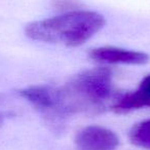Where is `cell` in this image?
<instances>
[{"label": "cell", "instance_id": "cell-1", "mask_svg": "<svg viewBox=\"0 0 150 150\" xmlns=\"http://www.w3.org/2000/svg\"><path fill=\"white\" fill-rule=\"evenodd\" d=\"M105 23L104 17L96 11H73L32 22L26 26L25 33L36 41L78 46L98 33Z\"/></svg>", "mask_w": 150, "mask_h": 150}, {"label": "cell", "instance_id": "cell-2", "mask_svg": "<svg viewBox=\"0 0 150 150\" xmlns=\"http://www.w3.org/2000/svg\"><path fill=\"white\" fill-rule=\"evenodd\" d=\"M65 90L76 111L100 107L112 94V73L107 68L84 71L75 76Z\"/></svg>", "mask_w": 150, "mask_h": 150}, {"label": "cell", "instance_id": "cell-3", "mask_svg": "<svg viewBox=\"0 0 150 150\" xmlns=\"http://www.w3.org/2000/svg\"><path fill=\"white\" fill-rule=\"evenodd\" d=\"M20 94L44 116L50 119H63L71 114L63 88L32 86L20 91Z\"/></svg>", "mask_w": 150, "mask_h": 150}, {"label": "cell", "instance_id": "cell-4", "mask_svg": "<svg viewBox=\"0 0 150 150\" xmlns=\"http://www.w3.org/2000/svg\"><path fill=\"white\" fill-rule=\"evenodd\" d=\"M118 144L116 134L99 125L83 127L75 137L77 150H115Z\"/></svg>", "mask_w": 150, "mask_h": 150}, {"label": "cell", "instance_id": "cell-5", "mask_svg": "<svg viewBox=\"0 0 150 150\" xmlns=\"http://www.w3.org/2000/svg\"><path fill=\"white\" fill-rule=\"evenodd\" d=\"M90 56L94 61L104 64L142 65L147 63L149 60V57L145 52L112 46L95 48L91 52Z\"/></svg>", "mask_w": 150, "mask_h": 150}, {"label": "cell", "instance_id": "cell-6", "mask_svg": "<svg viewBox=\"0 0 150 150\" xmlns=\"http://www.w3.org/2000/svg\"><path fill=\"white\" fill-rule=\"evenodd\" d=\"M144 107H150V74L142 80L135 92L122 95L113 105L116 112H125Z\"/></svg>", "mask_w": 150, "mask_h": 150}, {"label": "cell", "instance_id": "cell-7", "mask_svg": "<svg viewBox=\"0 0 150 150\" xmlns=\"http://www.w3.org/2000/svg\"><path fill=\"white\" fill-rule=\"evenodd\" d=\"M129 140L136 146L150 150V119L134 125L129 132Z\"/></svg>", "mask_w": 150, "mask_h": 150}, {"label": "cell", "instance_id": "cell-8", "mask_svg": "<svg viewBox=\"0 0 150 150\" xmlns=\"http://www.w3.org/2000/svg\"><path fill=\"white\" fill-rule=\"evenodd\" d=\"M1 121H2V116L0 115V123H1Z\"/></svg>", "mask_w": 150, "mask_h": 150}]
</instances>
